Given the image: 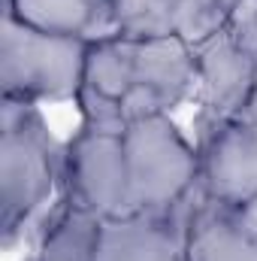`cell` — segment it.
Wrapping results in <instances>:
<instances>
[{"instance_id":"obj_1","label":"cell","mask_w":257,"mask_h":261,"mask_svg":"<svg viewBox=\"0 0 257 261\" xmlns=\"http://www.w3.org/2000/svg\"><path fill=\"white\" fill-rule=\"evenodd\" d=\"M0 116V231L12 249L61 189L64 146L37 103L3 100Z\"/></svg>"},{"instance_id":"obj_2","label":"cell","mask_w":257,"mask_h":261,"mask_svg":"<svg viewBox=\"0 0 257 261\" xmlns=\"http://www.w3.org/2000/svg\"><path fill=\"white\" fill-rule=\"evenodd\" d=\"M127 216H170L200 195V146L170 113H145L124 128Z\"/></svg>"},{"instance_id":"obj_3","label":"cell","mask_w":257,"mask_h":261,"mask_svg":"<svg viewBox=\"0 0 257 261\" xmlns=\"http://www.w3.org/2000/svg\"><path fill=\"white\" fill-rule=\"evenodd\" d=\"M91 40L34 31L9 15L0 28V85L3 100H76L82 91Z\"/></svg>"},{"instance_id":"obj_4","label":"cell","mask_w":257,"mask_h":261,"mask_svg":"<svg viewBox=\"0 0 257 261\" xmlns=\"http://www.w3.org/2000/svg\"><path fill=\"white\" fill-rule=\"evenodd\" d=\"M61 200L100 222L127 216V158L124 128L82 122L64 146Z\"/></svg>"},{"instance_id":"obj_5","label":"cell","mask_w":257,"mask_h":261,"mask_svg":"<svg viewBox=\"0 0 257 261\" xmlns=\"http://www.w3.org/2000/svg\"><path fill=\"white\" fill-rule=\"evenodd\" d=\"M197 49V143L209 134L239 119L257 94V55L248 43L233 31V24H221L194 43Z\"/></svg>"},{"instance_id":"obj_6","label":"cell","mask_w":257,"mask_h":261,"mask_svg":"<svg viewBox=\"0 0 257 261\" xmlns=\"http://www.w3.org/2000/svg\"><path fill=\"white\" fill-rule=\"evenodd\" d=\"M200 146V195L227 210L257 197V94L248 110Z\"/></svg>"},{"instance_id":"obj_7","label":"cell","mask_w":257,"mask_h":261,"mask_svg":"<svg viewBox=\"0 0 257 261\" xmlns=\"http://www.w3.org/2000/svg\"><path fill=\"white\" fill-rule=\"evenodd\" d=\"M136 46V88L127 103V116L170 113L194 97L197 85V49L185 34L133 37Z\"/></svg>"},{"instance_id":"obj_8","label":"cell","mask_w":257,"mask_h":261,"mask_svg":"<svg viewBox=\"0 0 257 261\" xmlns=\"http://www.w3.org/2000/svg\"><path fill=\"white\" fill-rule=\"evenodd\" d=\"M136 88V46L133 37L103 34L91 40L82 91L73 100L82 113V122L127 128V103Z\"/></svg>"},{"instance_id":"obj_9","label":"cell","mask_w":257,"mask_h":261,"mask_svg":"<svg viewBox=\"0 0 257 261\" xmlns=\"http://www.w3.org/2000/svg\"><path fill=\"white\" fill-rule=\"evenodd\" d=\"M191 203L170 216L106 219L100 228L97 261H185V222Z\"/></svg>"},{"instance_id":"obj_10","label":"cell","mask_w":257,"mask_h":261,"mask_svg":"<svg viewBox=\"0 0 257 261\" xmlns=\"http://www.w3.org/2000/svg\"><path fill=\"white\" fill-rule=\"evenodd\" d=\"M185 261H257V237L233 210L197 195L185 222Z\"/></svg>"},{"instance_id":"obj_11","label":"cell","mask_w":257,"mask_h":261,"mask_svg":"<svg viewBox=\"0 0 257 261\" xmlns=\"http://www.w3.org/2000/svg\"><path fill=\"white\" fill-rule=\"evenodd\" d=\"M3 15L58 37L97 40L115 34L109 0H6Z\"/></svg>"},{"instance_id":"obj_12","label":"cell","mask_w":257,"mask_h":261,"mask_svg":"<svg viewBox=\"0 0 257 261\" xmlns=\"http://www.w3.org/2000/svg\"><path fill=\"white\" fill-rule=\"evenodd\" d=\"M103 222L67 200H58L37 234V246L24 261H97Z\"/></svg>"},{"instance_id":"obj_13","label":"cell","mask_w":257,"mask_h":261,"mask_svg":"<svg viewBox=\"0 0 257 261\" xmlns=\"http://www.w3.org/2000/svg\"><path fill=\"white\" fill-rule=\"evenodd\" d=\"M227 24H233V31L248 43V49L257 55V0H242V6L233 12V18Z\"/></svg>"}]
</instances>
